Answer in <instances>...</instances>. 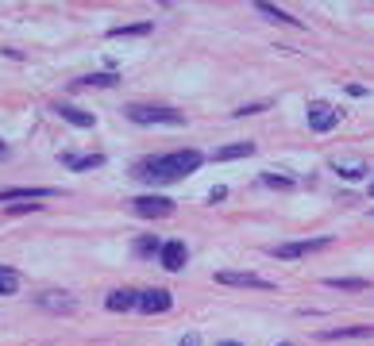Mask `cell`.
<instances>
[{"label": "cell", "instance_id": "26", "mask_svg": "<svg viewBox=\"0 0 374 346\" xmlns=\"http://www.w3.org/2000/svg\"><path fill=\"white\" fill-rule=\"evenodd\" d=\"M4 154H8V147H4V142H0V158H4Z\"/></svg>", "mask_w": 374, "mask_h": 346}, {"label": "cell", "instance_id": "23", "mask_svg": "<svg viewBox=\"0 0 374 346\" xmlns=\"http://www.w3.org/2000/svg\"><path fill=\"white\" fill-rule=\"evenodd\" d=\"M77 85H104L109 89V85H116V74H93V77H81Z\"/></svg>", "mask_w": 374, "mask_h": 346}, {"label": "cell", "instance_id": "6", "mask_svg": "<svg viewBox=\"0 0 374 346\" xmlns=\"http://www.w3.org/2000/svg\"><path fill=\"white\" fill-rule=\"evenodd\" d=\"M336 124H340V108L325 104V100H313V104H309V127H313L316 135L332 131Z\"/></svg>", "mask_w": 374, "mask_h": 346}, {"label": "cell", "instance_id": "22", "mask_svg": "<svg viewBox=\"0 0 374 346\" xmlns=\"http://www.w3.org/2000/svg\"><path fill=\"white\" fill-rule=\"evenodd\" d=\"M263 185L266 189H293L290 177H278V173H263Z\"/></svg>", "mask_w": 374, "mask_h": 346}, {"label": "cell", "instance_id": "21", "mask_svg": "<svg viewBox=\"0 0 374 346\" xmlns=\"http://www.w3.org/2000/svg\"><path fill=\"white\" fill-rule=\"evenodd\" d=\"M162 250V242L155 239V235H143L139 242H135V254H158Z\"/></svg>", "mask_w": 374, "mask_h": 346}, {"label": "cell", "instance_id": "10", "mask_svg": "<svg viewBox=\"0 0 374 346\" xmlns=\"http://www.w3.org/2000/svg\"><path fill=\"white\" fill-rule=\"evenodd\" d=\"M39 308H47V312H74L77 300L70 297V293H39Z\"/></svg>", "mask_w": 374, "mask_h": 346}, {"label": "cell", "instance_id": "9", "mask_svg": "<svg viewBox=\"0 0 374 346\" xmlns=\"http://www.w3.org/2000/svg\"><path fill=\"white\" fill-rule=\"evenodd\" d=\"M135 304H139V288H112L109 297H104L109 312H132Z\"/></svg>", "mask_w": 374, "mask_h": 346}, {"label": "cell", "instance_id": "4", "mask_svg": "<svg viewBox=\"0 0 374 346\" xmlns=\"http://www.w3.org/2000/svg\"><path fill=\"white\" fill-rule=\"evenodd\" d=\"M132 212L143 215V220H166V215H174V200L170 197H135Z\"/></svg>", "mask_w": 374, "mask_h": 346}, {"label": "cell", "instance_id": "27", "mask_svg": "<svg viewBox=\"0 0 374 346\" xmlns=\"http://www.w3.org/2000/svg\"><path fill=\"white\" fill-rule=\"evenodd\" d=\"M220 346H240V343H220Z\"/></svg>", "mask_w": 374, "mask_h": 346}, {"label": "cell", "instance_id": "11", "mask_svg": "<svg viewBox=\"0 0 374 346\" xmlns=\"http://www.w3.org/2000/svg\"><path fill=\"white\" fill-rule=\"evenodd\" d=\"M59 162L66 165V170L85 173V170H97V165H104V154H59Z\"/></svg>", "mask_w": 374, "mask_h": 346}, {"label": "cell", "instance_id": "19", "mask_svg": "<svg viewBox=\"0 0 374 346\" xmlns=\"http://www.w3.org/2000/svg\"><path fill=\"white\" fill-rule=\"evenodd\" d=\"M328 288H348V293H359V288H366L363 277H328L325 281Z\"/></svg>", "mask_w": 374, "mask_h": 346}, {"label": "cell", "instance_id": "24", "mask_svg": "<svg viewBox=\"0 0 374 346\" xmlns=\"http://www.w3.org/2000/svg\"><path fill=\"white\" fill-rule=\"evenodd\" d=\"M270 104H247V108H235V115H251V112H266Z\"/></svg>", "mask_w": 374, "mask_h": 346}, {"label": "cell", "instance_id": "12", "mask_svg": "<svg viewBox=\"0 0 374 346\" xmlns=\"http://www.w3.org/2000/svg\"><path fill=\"white\" fill-rule=\"evenodd\" d=\"M54 112H59L66 124H74V127H93V124H97L93 112H81V108H74V104H54Z\"/></svg>", "mask_w": 374, "mask_h": 346}, {"label": "cell", "instance_id": "20", "mask_svg": "<svg viewBox=\"0 0 374 346\" xmlns=\"http://www.w3.org/2000/svg\"><path fill=\"white\" fill-rule=\"evenodd\" d=\"M336 173H343L348 181H359V177H366V165L363 162H348V165H336Z\"/></svg>", "mask_w": 374, "mask_h": 346}, {"label": "cell", "instance_id": "1", "mask_svg": "<svg viewBox=\"0 0 374 346\" xmlns=\"http://www.w3.org/2000/svg\"><path fill=\"white\" fill-rule=\"evenodd\" d=\"M201 162H205L201 150H170V154H155V158L135 162L132 177L143 181V185H170V181H182V177L197 173Z\"/></svg>", "mask_w": 374, "mask_h": 346}, {"label": "cell", "instance_id": "2", "mask_svg": "<svg viewBox=\"0 0 374 346\" xmlns=\"http://www.w3.org/2000/svg\"><path fill=\"white\" fill-rule=\"evenodd\" d=\"M124 112H127V120H132V124H143V127H155V124H162V127H185V115L178 112V108H162V104H127Z\"/></svg>", "mask_w": 374, "mask_h": 346}, {"label": "cell", "instance_id": "13", "mask_svg": "<svg viewBox=\"0 0 374 346\" xmlns=\"http://www.w3.org/2000/svg\"><path fill=\"white\" fill-rule=\"evenodd\" d=\"M374 327H332V331H320L325 343H336V338H371Z\"/></svg>", "mask_w": 374, "mask_h": 346}, {"label": "cell", "instance_id": "7", "mask_svg": "<svg viewBox=\"0 0 374 346\" xmlns=\"http://www.w3.org/2000/svg\"><path fill=\"white\" fill-rule=\"evenodd\" d=\"M158 262L166 265L170 273L185 270V262H189V247H185L182 239H170V242H162V250H158Z\"/></svg>", "mask_w": 374, "mask_h": 346}, {"label": "cell", "instance_id": "8", "mask_svg": "<svg viewBox=\"0 0 374 346\" xmlns=\"http://www.w3.org/2000/svg\"><path fill=\"white\" fill-rule=\"evenodd\" d=\"M217 281L220 285H235V288H274L266 277H258V273H235V270H220Z\"/></svg>", "mask_w": 374, "mask_h": 346}, {"label": "cell", "instance_id": "3", "mask_svg": "<svg viewBox=\"0 0 374 346\" xmlns=\"http://www.w3.org/2000/svg\"><path fill=\"white\" fill-rule=\"evenodd\" d=\"M332 239H301V242H282V247H270V258L278 262H293V258H305V254H316V250H328Z\"/></svg>", "mask_w": 374, "mask_h": 346}, {"label": "cell", "instance_id": "29", "mask_svg": "<svg viewBox=\"0 0 374 346\" xmlns=\"http://www.w3.org/2000/svg\"><path fill=\"white\" fill-rule=\"evenodd\" d=\"M282 346H293V343H282Z\"/></svg>", "mask_w": 374, "mask_h": 346}, {"label": "cell", "instance_id": "17", "mask_svg": "<svg viewBox=\"0 0 374 346\" xmlns=\"http://www.w3.org/2000/svg\"><path fill=\"white\" fill-rule=\"evenodd\" d=\"M155 24H127V27H112L109 39H135V35H150Z\"/></svg>", "mask_w": 374, "mask_h": 346}, {"label": "cell", "instance_id": "25", "mask_svg": "<svg viewBox=\"0 0 374 346\" xmlns=\"http://www.w3.org/2000/svg\"><path fill=\"white\" fill-rule=\"evenodd\" d=\"M182 346H201V338H197V335H185V338H182Z\"/></svg>", "mask_w": 374, "mask_h": 346}, {"label": "cell", "instance_id": "16", "mask_svg": "<svg viewBox=\"0 0 374 346\" xmlns=\"http://www.w3.org/2000/svg\"><path fill=\"white\" fill-rule=\"evenodd\" d=\"M255 8L263 12L266 19H274V24H290V27H301V19H297V16H290V12L274 8V4H255Z\"/></svg>", "mask_w": 374, "mask_h": 346}, {"label": "cell", "instance_id": "15", "mask_svg": "<svg viewBox=\"0 0 374 346\" xmlns=\"http://www.w3.org/2000/svg\"><path fill=\"white\" fill-rule=\"evenodd\" d=\"M255 154V142H232V147H220L217 154V162H232V158H251Z\"/></svg>", "mask_w": 374, "mask_h": 346}, {"label": "cell", "instance_id": "18", "mask_svg": "<svg viewBox=\"0 0 374 346\" xmlns=\"http://www.w3.org/2000/svg\"><path fill=\"white\" fill-rule=\"evenodd\" d=\"M20 288V273L8 270V265H0V297H12Z\"/></svg>", "mask_w": 374, "mask_h": 346}, {"label": "cell", "instance_id": "5", "mask_svg": "<svg viewBox=\"0 0 374 346\" xmlns=\"http://www.w3.org/2000/svg\"><path fill=\"white\" fill-rule=\"evenodd\" d=\"M135 308L147 315H162L174 308V297H170V288H139V304Z\"/></svg>", "mask_w": 374, "mask_h": 346}, {"label": "cell", "instance_id": "14", "mask_svg": "<svg viewBox=\"0 0 374 346\" xmlns=\"http://www.w3.org/2000/svg\"><path fill=\"white\" fill-rule=\"evenodd\" d=\"M39 197H54V189H0V204L4 200H39Z\"/></svg>", "mask_w": 374, "mask_h": 346}, {"label": "cell", "instance_id": "28", "mask_svg": "<svg viewBox=\"0 0 374 346\" xmlns=\"http://www.w3.org/2000/svg\"><path fill=\"white\" fill-rule=\"evenodd\" d=\"M371 200H374V181H371Z\"/></svg>", "mask_w": 374, "mask_h": 346}]
</instances>
